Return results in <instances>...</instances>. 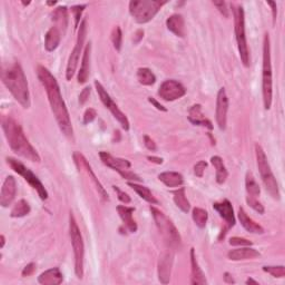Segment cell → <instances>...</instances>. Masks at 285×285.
Listing matches in <instances>:
<instances>
[{"label": "cell", "mask_w": 285, "mask_h": 285, "mask_svg": "<svg viewBox=\"0 0 285 285\" xmlns=\"http://www.w3.org/2000/svg\"><path fill=\"white\" fill-rule=\"evenodd\" d=\"M1 79L4 86L10 91L13 98L20 104L23 108H29L31 105L30 93H29L28 81L25 71L19 62H13L1 70Z\"/></svg>", "instance_id": "3957f363"}, {"label": "cell", "mask_w": 285, "mask_h": 285, "mask_svg": "<svg viewBox=\"0 0 285 285\" xmlns=\"http://www.w3.org/2000/svg\"><path fill=\"white\" fill-rule=\"evenodd\" d=\"M99 157L101 159V162H103L106 166L117 172L119 175L124 178V180H127L129 182H141L142 181V178L139 177L137 174H135L130 171L132 164H130L127 159L114 157L113 155H110V154L106 153V152H100Z\"/></svg>", "instance_id": "30bf717a"}, {"label": "cell", "mask_w": 285, "mask_h": 285, "mask_svg": "<svg viewBox=\"0 0 285 285\" xmlns=\"http://www.w3.org/2000/svg\"><path fill=\"white\" fill-rule=\"evenodd\" d=\"M174 195V202H175L176 206L178 209L182 210L184 213H187L191 209V204L188 202L186 194H185V187H180L173 192Z\"/></svg>", "instance_id": "1f68e13d"}, {"label": "cell", "mask_w": 285, "mask_h": 285, "mask_svg": "<svg viewBox=\"0 0 285 285\" xmlns=\"http://www.w3.org/2000/svg\"><path fill=\"white\" fill-rule=\"evenodd\" d=\"M90 91H91L90 87H86V88H84L83 91H81L80 95H79V103H80V105H84L86 101L88 100Z\"/></svg>", "instance_id": "c3c4849f"}, {"label": "cell", "mask_w": 285, "mask_h": 285, "mask_svg": "<svg viewBox=\"0 0 285 285\" xmlns=\"http://www.w3.org/2000/svg\"><path fill=\"white\" fill-rule=\"evenodd\" d=\"M114 187V190L117 192V195H118V200L120 202H123L125 203V204H129L130 203V197L128 196L127 193H125L123 192L122 190H119V187L118 186H113Z\"/></svg>", "instance_id": "bcb514c9"}, {"label": "cell", "mask_w": 285, "mask_h": 285, "mask_svg": "<svg viewBox=\"0 0 285 285\" xmlns=\"http://www.w3.org/2000/svg\"><path fill=\"white\" fill-rule=\"evenodd\" d=\"M224 280H225V282H228V283H235L233 278H232V275L228 272L224 273Z\"/></svg>", "instance_id": "11a10c76"}, {"label": "cell", "mask_w": 285, "mask_h": 285, "mask_svg": "<svg viewBox=\"0 0 285 285\" xmlns=\"http://www.w3.org/2000/svg\"><path fill=\"white\" fill-rule=\"evenodd\" d=\"M148 101H149V103H151V104H153L154 106H155V107H156L158 110H162V112H167V109H166L165 107H164L163 105L159 104L156 99L149 97V98H148Z\"/></svg>", "instance_id": "f907efd6"}, {"label": "cell", "mask_w": 285, "mask_h": 285, "mask_svg": "<svg viewBox=\"0 0 285 285\" xmlns=\"http://www.w3.org/2000/svg\"><path fill=\"white\" fill-rule=\"evenodd\" d=\"M262 94L265 109H270L272 105V65H271V46L270 37L265 33L263 40V69H262Z\"/></svg>", "instance_id": "5b68a950"}, {"label": "cell", "mask_w": 285, "mask_h": 285, "mask_svg": "<svg viewBox=\"0 0 285 285\" xmlns=\"http://www.w3.org/2000/svg\"><path fill=\"white\" fill-rule=\"evenodd\" d=\"M174 254L172 252L163 253L158 260V280L163 284H167L171 280Z\"/></svg>", "instance_id": "ac0fdd59"}, {"label": "cell", "mask_w": 285, "mask_h": 285, "mask_svg": "<svg viewBox=\"0 0 285 285\" xmlns=\"http://www.w3.org/2000/svg\"><path fill=\"white\" fill-rule=\"evenodd\" d=\"M95 87H96V90H97V93L99 95V98L101 100V103H103L105 105V107L113 114L114 117L118 120V123L120 124L122 128L125 130H128L129 129V122L126 117V115H125L122 110L118 108V106L114 103V100L112 99V97H110L109 94L104 88V86L101 85L98 80L95 81Z\"/></svg>", "instance_id": "4fadbf2b"}, {"label": "cell", "mask_w": 285, "mask_h": 285, "mask_svg": "<svg viewBox=\"0 0 285 285\" xmlns=\"http://www.w3.org/2000/svg\"><path fill=\"white\" fill-rule=\"evenodd\" d=\"M36 271V264L35 263H29L26 265L25 269L22 270V277H29V275L33 274V272Z\"/></svg>", "instance_id": "681fc988"}, {"label": "cell", "mask_w": 285, "mask_h": 285, "mask_svg": "<svg viewBox=\"0 0 285 285\" xmlns=\"http://www.w3.org/2000/svg\"><path fill=\"white\" fill-rule=\"evenodd\" d=\"M212 3L219 9V11L223 14L225 18H229V9H228V3L225 1H212Z\"/></svg>", "instance_id": "ee69618b"}, {"label": "cell", "mask_w": 285, "mask_h": 285, "mask_svg": "<svg viewBox=\"0 0 285 285\" xmlns=\"http://www.w3.org/2000/svg\"><path fill=\"white\" fill-rule=\"evenodd\" d=\"M74 161L76 163V165L78 166L79 168H81V170H83V171H85L87 175H88L91 178V181H93V183L95 184L96 188H97V191H98L99 194L101 195V197H103L105 201H108L107 192L105 191L104 186L101 185V183L99 182L97 176L95 175V173L93 172V170H91V166L89 165V163L87 162V159L85 158V156L83 155V154H80L78 152H75L74 153Z\"/></svg>", "instance_id": "e0dca14e"}, {"label": "cell", "mask_w": 285, "mask_h": 285, "mask_svg": "<svg viewBox=\"0 0 285 285\" xmlns=\"http://www.w3.org/2000/svg\"><path fill=\"white\" fill-rule=\"evenodd\" d=\"M90 58H91V43L89 42L85 48V52L81 61L80 70L78 72V83L85 84L89 78L90 74Z\"/></svg>", "instance_id": "cb8c5ba5"}, {"label": "cell", "mask_w": 285, "mask_h": 285, "mask_svg": "<svg viewBox=\"0 0 285 285\" xmlns=\"http://www.w3.org/2000/svg\"><path fill=\"white\" fill-rule=\"evenodd\" d=\"M137 79L139 84L144 86H152L155 84L156 77L153 74V71L148 68H139L137 70Z\"/></svg>", "instance_id": "836d02e7"}, {"label": "cell", "mask_w": 285, "mask_h": 285, "mask_svg": "<svg viewBox=\"0 0 285 285\" xmlns=\"http://www.w3.org/2000/svg\"><path fill=\"white\" fill-rule=\"evenodd\" d=\"M192 217L200 229H204L207 223V219H209V213L205 210L200 209V207H195L192 212Z\"/></svg>", "instance_id": "8d00e7d4"}, {"label": "cell", "mask_w": 285, "mask_h": 285, "mask_svg": "<svg viewBox=\"0 0 285 285\" xmlns=\"http://www.w3.org/2000/svg\"><path fill=\"white\" fill-rule=\"evenodd\" d=\"M255 155H257V164L260 172L261 178L265 186V190L274 200H280V191L278 182L275 180L273 173L268 162V157L265 155L263 148L259 144H255Z\"/></svg>", "instance_id": "52a82bcc"}, {"label": "cell", "mask_w": 285, "mask_h": 285, "mask_svg": "<svg viewBox=\"0 0 285 285\" xmlns=\"http://www.w3.org/2000/svg\"><path fill=\"white\" fill-rule=\"evenodd\" d=\"M86 36H87V20L86 19H84V20L80 22L78 36H77V40H76V45L74 47V50H72L71 54H70L68 64H67V70H66L67 80H71V78L75 75L77 66H78V62L80 59L81 50H83L84 43L86 40Z\"/></svg>", "instance_id": "7c38bea8"}, {"label": "cell", "mask_w": 285, "mask_h": 285, "mask_svg": "<svg viewBox=\"0 0 285 285\" xmlns=\"http://www.w3.org/2000/svg\"><path fill=\"white\" fill-rule=\"evenodd\" d=\"M258 257H260V253L257 250L252 248H241V249L232 250L228 254V258L232 261L252 260Z\"/></svg>", "instance_id": "83f0119b"}, {"label": "cell", "mask_w": 285, "mask_h": 285, "mask_svg": "<svg viewBox=\"0 0 285 285\" xmlns=\"http://www.w3.org/2000/svg\"><path fill=\"white\" fill-rule=\"evenodd\" d=\"M56 3H57L56 1H54V2H47V4H48V6H55V4H56Z\"/></svg>", "instance_id": "680465c9"}, {"label": "cell", "mask_w": 285, "mask_h": 285, "mask_svg": "<svg viewBox=\"0 0 285 285\" xmlns=\"http://www.w3.org/2000/svg\"><path fill=\"white\" fill-rule=\"evenodd\" d=\"M167 1L159 0H134L129 2V13L138 23H147L156 16Z\"/></svg>", "instance_id": "8992f818"}, {"label": "cell", "mask_w": 285, "mask_h": 285, "mask_svg": "<svg viewBox=\"0 0 285 285\" xmlns=\"http://www.w3.org/2000/svg\"><path fill=\"white\" fill-rule=\"evenodd\" d=\"M2 129L4 135H6L9 146L17 155L27 158L31 162L39 163L41 161L40 155L29 143L20 125L10 116H6L2 118Z\"/></svg>", "instance_id": "7a4b0ae2"}, {"label": "cell", "mask_w": 285, "mask_h": 285, "mask_svg": "<svg viewBox=\"0 0 285 285\" xmlns=\"http://www.w3.org/2000/svg\"><path fill=\"white\" fill-rule=\"evenodd\" d=\"M122 40H123L122 30H120V28L118 26H116L113 29L112 32V41L115 49L117 51H120V49H122Z\"/></svg>", "instance_id": "74e56055"}, {"label": "cell", "mask_w": 285, "mask_h": 285, "mask_svg": "<svg viewBox=\"0 0 285 285\" xmlns=\"http://www.w3.org/2000/svg\"><path fill=\"white\" fill-rule=\"evenodd\" d=\"M62 281H64V275L58 268L47 270L38 278V282L43 285H58L61 284Z\"/></svg>", "instance_id": "44dd1931"}, {"label": "cell", "mask_w": 285, "mask_h": 285, "mask_svg": "<svg viewBox=\"0 0 285 285\" xmlns=\"http://www.w3.org/2000/svg\"><path fill=\"white\" fill-rule=\"evenodd\" d=\"M30 213V205L25 200L18 201L16 204L13 205L10 216L11 217H23Z\"/></svg>", "instance_id": "e575fe53"}, {"label": "cell", "mask_w": 285, "mask_h": 285, "mask_svg": "<svg viewBox=\"0 0 285 285\" xmlns=\"http://www.w3.org/2000/svg\"><path fill=\"white\" fill-rule=\"evenodd\" d=\"M128 185L133 188V190L137 193V194L142 197L143 200H145L151 204H158V201L154 197L152 194V192L149 191V188L143 185H138L137 183L135 182H128Z\"/></svg>", "instance_id": "d6a6232c"}, {"label": "cell", "mask_w": 285, "mask_h": 285, "mask_svg": "<svg viewBox=\"0 0 285 285\" xmlns=\"http://www.w3.org/2000/svg\"><path fill=\"white\" fill-rule=\"evenodd\" d=\"M230 244L234 246H251L252 242L243 238H238V236H234V238L230 239Z\"/></svg>", "instance_id": "b9f144b4"}, {"label": "cell", "mask_w": 285, "mask_h": 285, "mask_svg": "<svg viewBox=\"0 0 285 285\" xmlns=\"http://www.w3.org/2000/svg\"><path fill=\"white\" fill-rule=\"evenodd\" d=\"M22 4H23V6H28V4H30V2H23L22 1Z\"/></svg>", "instance_id": "91938a15"}, {"label": "cell", "mask_w": 285, "mask_h": 285, "mask_svg": "<svg viewBox=\"0 0 285 285\" xmlns=\"http://www.w3.org/2000/svg\"><path fill=\"white\" fill-rule=\"evenodd\" d=\"M245 187L246 192H248V195L251 197H258L260 195V186L257 183V181L254 180V177L252 175V173H248L245 177Z\"/></svg>", "instance_id": "d590c367"}, {"label": "cell", "mask_w": 285, "mask_h": 285, "mask_svg": "<svg viewBox=\"0 0 285 285\" xmlns=\"http://www.w3.org/2000/svg\"><path fill=\"white\" fill-rule=\"evenodd\" d=\"M144 36V31L143 30H138L136 33H135V36H134V42L135 43H138L139 40L142 39Z\"/></svg>", "instance_id": "f5cc1de1"}, {"label": "cell", "mask_w": 285, "mask_h": 285, "mask_svg": "<svg viewBox=\"0 0 285 285\" xmlns=\"http://www.w3.org/2000/svg\"><path fill=\"white\" fill-rule=\"evenodd\" d=\"M151 212L159 233L162 234L167 245L172 249H180L182 245V239L173 222L162 211L157 210L156 207L151 206Z\"/></svg>", "instance_id": "277c9868"}, {"label": "cell", "mask_w": 285, "mask_h": 285, "mask_svg": "<svg viewBox=\"0 0 285 285\" xmlns=\"http://www.w3.org/2000/svg\"><path fill=\"white\" fill-rule=\"evenodd\" d=\"M134 211H135L134 207H128L125 205L117 206V212L120 216V219L123 220L124 224L126 225V228L130 233H135V232L137 231V224L133 219Z\"/></svg>", "instance_id": "d4e9b609"}, {"label": "cell", "mask_w": 285, "mask_h": 285, "mask_svg": "<svg viewBox=\"0 0 285 285\" xmlns=\"http://www.w3.org/2000/svg\"><path fill=\"white\" fill-rule=\"evenodd\" d=\"M96 116H97L96 110L93 108H88L84 114V124L87 125V124L93 123L94 120L96 119Z\"/></svg>", "instance_id": "7bdbcfd3"}, {"label": "cell", "mask_w": 285, "mask_h": 285, "mask_svg": "<svg viewBox=\"0 0 285 285\" xmlns=\"http://www.w3.org/2000/svg\"><path fill=\"white\" fill-rule=\"evenodd\" d=\"M7 163L14 172L18 173L19 175H21L23 178H25V180L29 183V185H30L32 188H35L38 193V195L40 196V199L42 201L48 199V192L45 188V186H43L42 183L39 181V178H38L35 174L29 170L28 167H26L22 163H20L12 157H8Z\"/></svg>", "instance_id": "8fae6325"}, {"label": "cell", "mask_w": 285, "mask_h": 285, "mask_svg": "<svg viewBox=\"0 0 285 285\" xmlns=\"http://www.w3.org/2000/svg\"><path fill=\"white\" fill-rule=\"evenodd\" d=\"M0 239H1V249L4 246V244H6V239H4V235H1L0 236Z\"/></svg>", "instance_id": "6f0895ef"}, {"label": "cell", "mask_w": 285, "mask_h": 285, "mask_svg": "<svg viewBox=\"0 0 285 285\" xmlns=\"http://www.w3.org/2000/svg\"><path fill=\"white\" fill-rule=\"evenodd\" d=\"M268 4L272 7V16H273V23L277 20V3L273 1H269Z\"/></svg>", "instance_id": "816d5d0a"}, {"label": "cell", "mask_w": 285, "mask_h": 285, "mask_svg": "<svg viewBox=\"0 0 285 285\" xmlns=\"http://www.w3.org/2000/svg\"><path fill=\"white\" fill-rule=\"evenodd\" d=\"M188 119L190 122L194 125H197V126H203L206 127L209 129H213V126H212V123L210 122L209 119L205 118V116L203 115L202 113V106L200 104L193 105L190 112H188Z\"/></svg>", "instance_id": "ffe728a7"}, {"label": "cell", "mask_w": 285, "mask_h": 285, "mask_svg": "<svg viewBox=\"0 0 285 285\" xmlns=\"http://www.w3.org/2000/svg\"><path fill=\"white\" fill-rule=\"evenodd\" d=\"M86 8V4H81V6H75L71 8V11L74 12V18H75V27L78 28L79 22H80V17L81 13H83L84 9Z\"/></svg>", "instance_id": "60d3db41"}, {"label": "cell", "mask_w": 285, "mask_h": 285, "mask_svg": "<svg viewBox=\"0 0 285 285\" xmlns=\"http://www.w3.org/2000/svg\"><path fill=\"white\" fill-rule=\"evenodd\" d=\"M234 16V31L236 42H238V49L240 52V58L245 67L250 66V50L248 47L245 36V19L244 10L242 6H232Z\"/></svg>", "instance_id": "9c48e42d"}, {"label": "cell", "mask_w": 285, "mask_h": 285, "mask_svg": "<svg viewBox=\"0 0 285 285\" xmlns=\"http://www.w3.org/2000/svg\"><path fill=\"white\" fill-rule=\"evenodd\" d=\"M213 209L220 214V216L225 221V229L222 231L220 235V239L224 238L225 234L228 233L226 231L233 228L235 225V216L233 212V207H232L231 202L229 200H223L222 202H217L213 204Z\"/></svg>", "instance_id": "9a60e30c"}, {"label": "cell", "mask_w": 285, "mask_h": 285, "mask_svg": "<svg viewBox=\"0 0 285 285\" xmlns=\"http://www.w3.org/2000/svg\"><path fill=\"white\" fill-rule=\"evenodd\" d=\"M185 94H186L185 87L174 79L165 80L161 86H159L158 89L159 97L166 101H174L176 99H180Z\"/></svg>", "instance_id": "5bb4252c"}, {"label": "cell", "mask_w": 285, "mask_h": 285, "mask_svg": "<svg viewBox=\"0 0 285 285\" xmlns=\"http://www.w3.org/2000/svg\"><path fill=\"white\" fill-rule=\"evenodd\" d=\"M52 21L56 22L55 27L59 30H62V33H65L67 26H68V13H67L66 7H59L52 12Z\"/></svg>", "instance_id": "f546056e"}, {"label": "cell", "mask_w": 285, "mask_h": 285, "mask_svg": "<svg viewBox=\"0 0 285 285\" xmlns=\"http://www.w3.org/2000/svg\"><path fill=\"white\" fill-rule=\"evenodd\" d=\"M207 166V163L205 161H200L195 164L194 166V174L197 177H203L205 168Z\"/></svg>", "instance_id": "f6af8a7d"}, {"label": "cell", "mask_w": 285, "mask_h": 285, "mask_svg": "<svg viewBox=\"0 0 285 285\" xmlns=\"http://www.w3.org/2000/svg\"><path fill=\"white\" fill-rule=\"evenodd\" d=\"M166 26L175 36L180 38L185 37V21L182 14H173L166 20Z\"/></svg>", "instance_id": "7402d4cb"}, {"label": "cell", "mask_w": 285, "mask_h": 285, "mask_svg": "<svg viewBox=\"0 0 285 285\" xmlns=\"http://www.w3.org/2000/svg\"><path fill=\"white\" fill-rule=\"evenodd\" d=\"M144 144H145V146H146L147 149H149V151H152V152H155L156 151V144L154 143L153 139L147 136V135H145L144 136Z\"/></svg>", "instance_id": "7dc6e473"}, {"label": "cell", "mask_w": 285, "mask_h": 285, "mask_svg": "<svg viewBox=\"0 0 285 285\" xmlns=\"http://www.w3.org/2000/svg\"><path fill=\"white\" fill-rule=\"evenodd\" d=\"M239 220L243 228L248 232H250V233H252V234H263L264 233V229L262 228V226L251 219V217L246 214V212L244 211L243 207H240L239 209Z\"/></svg>", "instance_id": "603a6c76"}, {"label": "cell", "mask_w": 285, "mask_h": 285, "mask_svg": "<svg viewBox=\"0 0 285 285\" xmlns=\"http://www.w3.org/2000/svg\"><path fill=\"white\" fill-rule=\"evenodd\" d=\"M158 180L167 187H180L184 184V177L177 172H164L158 175Z\"/></svg>", "instance_id": "4316f807"}, {"label": "cell", "mask_w": 285, "mask_h": 285, "mask_svg": "<svg viewBox=\"0 0 285 285\" xmlns=\"http://www.w3.org/2000/svg\"><path fill=\"white\" fill-rule=\"evenodd\" d=\"M246 202H248L249 206L252 207L254 211H257L259 214H263L264 213V207L261 203L257 200V197H251L248 196L246 197Z\"/></svg>", "instance_id": "ab89813d"}, {"label": "cell", "mask_w": 285, "mask_h": 285, "mask_svg": "<svg viewBox=\"0 0 285 285\" xmlns=\"http://www.w3.org/2000/svg\"><path fill=\"white\" fill-rule=\"evenodd\" d=\"M37 75L40 83L45 87L46 93L48 95V100H49L51 110L54 113L55 118L57 120L58 126L67 137H72L74 135V129H72V124L70 120V116L65 104V100L62 99L60 93L59 85L51 72L45 68L43 66H38Z\"/></svg>", "instance_id": "6da1fadb"}, {"label": "cell", "mask_w": 285, "mask_h": 285, "mask_svg": "<svg viewBox=\"0 0 285 285\" xmlns=\"http://www.w3.org/2000/svg\"><path fill=\"white\" fill-rule=\"evenodd\" d=\"M147 159H149V161H151V162L156 163V164H162L163 163V158L155 157V156H148Z\"/></svg>", "instance_id": "db71d44e"}, {"label": "cell", "mask_w": 285, "mask_h": 285, "mask_svg": "<svg viewBox=\"0 0 285 285\" xmlns=\"http://www.w3.org/2000/svg\"><path fill=\"white\" fill-rule=\"evenodd\" d=\"M191 267H192V277L191 284H207L205 274L203 273L202 269L200 268L199 262L196 260L194 249H191Z\"/></svg>", "instance_id": "484cf974"}, {"label": "cell", "mask_w": 285, "mask_h": 285, "mask_svg": "<svg viewBox=\"0 0 285 285\" xmlns=\"http://www.w3.org/2000/svg\"><path fill=\"white\" fill-rule=\"evenodd\" d=\"M69 235L75 254V272L78 279L84 277V262H85V246L83 236L72 213L69 215Z\"/></svg>", "instance_id": "ba28073f"}, {"label": "cell", "mask_w": 285, "mask_h": 285, "mask_svg": "<svg viewBox=\"0 0 285 285\" xmlns=\"http://www.w3.org/2000/svg\"><path fill=\"white\" fill-rule=\"evenodd\" d=\"M263 271L271 274L274 278L282 279L285 277V268L283 265H279V267H263Z\"/></svg>", "instance_id": "f35d334b"}, {"label": "cell", "mask_w": 285, "mask_h": 285, "mask_svg": "<svg viewBox=\"0 0 285 285\" xmlns=\"http://www.w3.org/2000/svg\"><path fill=\"white\" fill-rule=\"evenodd\" d=\"M211 163L213 164V166L216 170V182L219 183V184H223L229 176V173L228 170L225 168L223 159L220 156H213L211 157Z\"/></svg>", "instance_id": "4dcf8cb0"}, {"label": "cell", "mask_w": 285, "mask_h": 285, "mask_svg": "<svg viewBox=\"0 0 285 285\" xmlns=\"http://www.w3.org/2000/svg\"><path fill=\"white\" fill-rule=\"evenodd\" d=\"M245 283H246V284H259V282H258V281H255V280L251 279V278H249L248 280H246Z\"/></svg>", "instance_id": "9f6ffc18"}, {"label": "cell", "mask_w": 285, "mask_h": 285, "mask_svg": "<svg viewBox=\"0 0 285 285\" xmlns=\"http://www.w3.org/2000/svg\"><path fill=\"white\" fill-rule=\"evenodd\" d=\"M61 39V32L57 27H51L49 30L47 31L45 37V47L47 51H54L56 50L60 43Z\"/></svg>", "instance_id": "f1b7e54d"}, {"label": "cell", "mask_w": 285, "mask_h": 285, "mask_svg": "<svg viewBox=\"0 0 285 285\" xmlns=\"http://www.w3.org/2000/svg\"><path fill=\"white\" fill-rule=\"evenodd\" d=\"M17 194V183L13 176H8L3 182L0 194V204L2 207H8L13 202Z\"/></svg>", "instance_id": "d6986e66"}, {"label": "cell", "mask_w": 285, "mask_h": 285, "mask_svg": "<svg viewBox=\"0 0 285 285\" xmlns=\"http://www.w3.org/2000/svg\"><path fill=\"white\" fill-rule=\"evenodd\" d=\"M228 110H229V98L226 95L224 88H221L217 93L216 98V123L219 125L221 130L226 128V123H228Z\"/></svg>", "instance_id": "2e32d148"}]
</instances>
